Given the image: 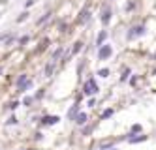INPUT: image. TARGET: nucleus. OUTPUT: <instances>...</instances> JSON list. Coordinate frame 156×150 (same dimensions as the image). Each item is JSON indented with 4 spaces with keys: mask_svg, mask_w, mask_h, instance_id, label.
<instances>
[{
    "mask_svg": "<svg viewBox=\"0 0 156 150\" xmlns=\"http://www.w3.org/2000/svg\"><path fill=\"white\" fill-rule=\"evenodd\" d=\"M30 88H32V79H28V81H27V83H25L23 86H21V88H19V92H27V90H30Z\"/></svg>",
    "mask_w": 156,
    "mask_h": 150,
    "instance_id": "obj_9",
    "label": "nucleus"
},
{
    "mask_svg": "<svg viewBox=\"0 0 156 150\" xmlns=\"http://www.w3.org/2000/svg\"><path fill=\"white\" fill-rule=\"evenodd\" d=\"M105 38H107V32L102 30V32H100V36H98V40H96V45H98V47H102V43L105 41Z\"/></svg>",
    "mask_w": 156,
    "mask_h": 150,
    "instance_id": "obj_8",
    "label": "nucleus"
},
{
    "mask_svg": "<svg viewBox=\"0 0 156 150\" xmlns=\"http://www.w3.org/2000/svg\"><path fill=\"white\" fill-rule=\"evenodd\" d=\"M145 34V26L143 25H137V26H132L128 32H126V38L128 40H136L137 36H143Z\"/></svg>",
    "mask_w": 156,
    "mask_h": 150,
    "instance_id": "obj_2",
    "label": "nucleus"
},
{
    "mask_svg": "<svg viewBox=\"0 0 156 150\" xmlns=\"http://www.w3.org/2000/svg\"><path fill=\"white\" fill-rule=\"evenodd\" d=\"M77 113H79V107H77V105H75V107H72V109H70V113H68V118H75V117H77Z\"/></svg>",
    "mask_w": 156,
    "mask_h": 150,
    "instance_id": "obj_11",
    "label": "nucleus"
},
{
    "mask_svg": "<svg viewBox=\"0 0 156 150\" xmlns=\"http://www.w3.org/2000/svg\"><path fill=\"white\" fill-rule=\"evenodd\" d=\"M28 40H30V36H23V38H19V41H17V43H19V45H25Z\"/></svg>",
    "mask_w": 156,
    "mask_h": 150,
    "instance_id": "obj_21",
    "label": "nucleus"
},
{
    "mask_svg": "<svg viewBox=\"0 0 156 150\" xmlns=\"http://www.w3.org/2000/svg\"><path fill=\"white\" fill-rule=\"evenodd\" d=\"M32 101H34L32 98H25V99H23V105H25V107H30V105H32Z\"/></svg>",
    "mask_w": 156,
    "mask_h": 150,
    "instance_id": "obj_20",
    "label": "nucleus"
},
{
    "mask_svg": "<svg viewBox=\"0 0 156 150\" xmlns=\"http://www.w3.org/2000/svg\"><path fill=\"white\" fill-rule=\"evenodd\" d=\"M51 73H53V64H47V66H45V75L51 77Z\"/></svg>",
    "mask_w": 156,
    "mask_h": 150,
    "instance_id": "obj_15",
    "label": "nucleus"
},
{
    "mask_svg": "<svg viewBox=\"0 0 156 150\" xmlns=\"http://www.w3.org/2000/svg\"><path fill=\"white\" fill-rule=\"evenodd\" d=\"M58 120H60L58 117H43V118H41V124H43V126H51V124H57Z\"/></svg>",
    "mask_w": 156,
    "mask_h": 150,
    "instance_id": "obj_5",
    "label": "nucleus"
},
{
    "mask_svg": "<svg viewBox=\"0 0 156 150\" xmlns=\"http://www.w3.org/2000/svg\"><path fill=\"white\" fill-rule=\"evenodd\" d=\"M98 75H100V77H107V75H109V70H107V68H104V70L98 72Z\"/></svg>",
    "mask_w": 156,
    "mask_h": 150,
    "instance_id": "obj_19",
    "label": "nucleus"
},
{
    "mask_svg": "<svg viewBox=\"0 0 156 150\" xmlns=\"http://www.w3.org/2000/svg\"><path fill=\"white\" fill-rule=\"evenodd\" d=\"M111 114H113V109H107V111H104V113H102V118H109Z\"/></svg>",
    "mask_w": 156,
    "mask_h": 150,
    "instance_id": "obj_17",
    "label": "nucleus"
},
{
    "mask_svg": "<svg viewBox=\"0 0 156 150\" xmlns=\"http://www.w3.org/2000/svg\"><path fill=\"white\" fill-rule=\"evenodd\" d=\"M15 41V36H13V34H8V36H6V41H4V45H6V47H9V45H12Z\"/></svg>",
    "mask_w": 156,
    "mask_h": 150,
    "instance_id": "obj_10",
    "label": "nucleus"
},
{
    "mask_svg": "<svg viewBox=\"0 0 156 150\" xmlns=\"http://www.w3.org/2000/svg\"><path fill=\"white\" fill-rule=\"evenodd\" d=\"M98 85L94 83V79H88L87 83H85V86H83V92H85V96H94V94H98Z\"/></svg>",
    "mask_w": 156,
    "mask_h": 150,
    "instance_id": "obj_1",
    "label": "nucleus"
},
{
    "mask_svg": "<svg viewBox=\"0 0 156 150\" xmlns=\"http://www.w3.org/2000/svg\"><path fill=\"white\" fill-rule=\"evenodd\" d=\"M81 45H83V43H79V41H77V43H75V47H73V53H77V51H79V49H81Z\"/></svg>",
    "mask_w": 156,
    "mask_h": 150,
    "instance_id": "obj_23",
    "label": "nucleus"
},
{
    "mask_svg": "<svg viewBox=\"0 0 156 150\" xmlns=\"http://www.w3.org/2000/svg\"><path fill=\"white\" fill-rule=\"evenodd\" d=\"M147 137L145 135H139V137H130V143H139V141H145Z\"/></svg>",
    "mask_w": 156,
    "mask_h": 150,
    "instance_id": "obj_13",
    "label": "nucleus"
},
{
    "mask_svg": "<svg viewBox=\"0 0 156 150\" xmlns=\"http://www.w3.org/2000/svg\"><path fill=\"white\" fill-rule=\"evenodd\" d=\"M27 81H28V75H27V73H21V75L17 77V81H15V86H17V88H21V86L27 83Z\"/></svg>",
    "mask_w": 156,
    "mask_h": 150,
    "instance_id": "obj_6",
    "label": "nucleus"
},
{
    "mask_svg": "<svg viewBox=\"0 0 156 150\" xmlns=\"http://www.w3.org/2000/svg\"><path fill=\"white\" fill-rule=\"evenodd\" d=\"M17 107H19V101H12V103H9V109H13V111H15Z\"/></svg>",
    "mask_w": 156,
    "mask_h": 150,
    "instance_id": "obj_22",
    "label": "nucleus"
},
{
    "mask_svg": "<svg viewBox=\"0 0 156 150\" xmlns=\"http://www.w3.org/2000/svg\"><path fill=\"white\" fill-rule=\"evenodd\" d=\"M100 19H102V23H104V25L107 26L109 25V21H111V9L105 6L104 9H102V17H100Z\"/></svg>",
    "mask_w": 156,
    "mask_h": 150,
    "instance_id": "obj_4",
    "label": "nucleus"
},
{
    "mask_svg": "<svg viewBox=\"0 0 156 150\" xmlns=\"http://www.w3.org/2000/svg\"><path fill=\"white\" fill-rule=\"evenodd\" d=\"M49 17H51V13H45V15H43L41 19H38V25H43L45 21H49Z\"/></svg>",
    "mask_w": 156,
    "mask_h": 150,
    "instance_id": "obj_14",
    "label": "nucleus"
},
{
    "mask_svg": "<svg viewBox=\"0 0 156 150\" xmlns=\"http://www.w3.org/2000/svg\"><path fill=\"white\" fill-rule=\"evenodd\" d=\"M30 13H27V11H23V13H21V17L17 19V23H23V21H27V17H28Z\"/></svg>",
    "mask_w": 156,
    "mask_h": 150,
    "instance_id": "obj_18",
    "label": "nucleus"
},
{
    "mask_svg": "<svg viewBox=\"0 0 156 150\" xmlns=\"http://www.w3.org/2000/svg\"><path fill=\"white\" fill-rule=\"evenodd\" d=\"M60 54H62V47H58L57 51H55V53H53V60H57V58H58V56H60Z\"/></svg>",
    "mask_w": 156,
    "mask_h": 150,
    "instance_id": "obj_16",
    "label": "nucleus"
},
{
    "mask_svg": "<svg viewBox=\"0 0 156 150\" xmlns=\"http://www.w3.org/2000/svg\"><path fill=\"white\" fill-rule=\"evenodd\" d=\"M15 124H17V117H15V114H12V117L6 120V126H15Z\"/></svg>",
    "mask_w": 156,
    "mask_h": 150,
    "instance_id": "obj_12",
    "label": "nucleus"
},
{
    "mask_svg": "<svg viewBox=\"0 0 156 150\" xmlns=\"http://www.w3.org/2000/svg\"><path fill=\"white\" fill-rule=\"evenodd\" d=\"M85 122H87V114H85V113H79V114L75 117V124H77V126H83Z\"/></svg>",
    "mask_w": 156,
    "mask_h": 150,
    "instance_id": "obj_7",
    "label": "nucleus"
},
{
    "mask_svg": "<svg viewBox=\"0 0 156 150\" xmlns=\"http://www.w3.org/2000/svg\"><path fill=\"white\" fill-rule=\"evenodd\" d=\"M111 54H113V47L111 45H102L98 49V60H107Z\"/></svg>",
    "mask_w": 156,
    "mask_h": 150,
    "instance_id": "obj_3",
    "label": "nucleus"
}]
</instances>
